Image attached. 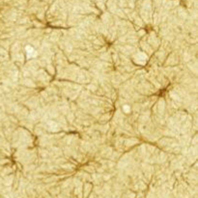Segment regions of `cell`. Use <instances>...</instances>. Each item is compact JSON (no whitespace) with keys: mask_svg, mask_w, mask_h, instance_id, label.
<instances>
[{"mask_svg":"<svg viewBox=\"0 0 198 198\" xmlns=\"http://www.w3.org/2000/svg\"><path fill=\"white\" fill-rule=\"evenodd\" d=\"M125 110H126V112H128V111H129V108H128L127 106H125Z\"/></svg>","mask_w":198,"mask_h":198,"instance_id":"1","label":"cell"}]
</instances>
